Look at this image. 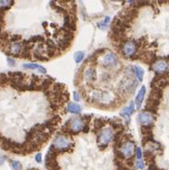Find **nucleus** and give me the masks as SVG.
Returning a JSON list of instances; mask_svg holds the SVG:
<instances>
[{
  "instance_id": "obj_13",
  "label": "nucleus",
  "mask_w": 169,
  "mask_h": 170,
  "mask_svg": "<svg viewBox=\"0 0 169 170\" xmlns=\"http://www.w3.org/2000/svg\"><path fill=\"white\" fill-rule=\"evenodd\" d=\"M106 124V121L104 119H94V132L98 133L102 130Z\"/></svg>"
},
{
  "instance_id": "obj_14",
  "label": "nucleus",
  "mask_w": 169,
  "mask_h": 170,
  "mask_svg": "<svg viewBox=\"0 0 169 170\" xmlns=\"http://www.w3.org/2000/svg\"><path fill=\"white\" fill-rule=\"evenodd\" d=\"M145 92H146V89H145V86H143L140 88V90L138 93V95L136 96V105H137V109H140L141 106V103L143 101L144 99V95Z\"/></svg>"
},
{
  "instance_id": "obj_22",
  "label": "nucleus",
  "mask_w": 169,
  "mask_h": 170,
  "mask_svg": "<svg viewBox=\"0 0 169 170\" xmlns=\"http://www.w3.org/2000/svg\"><path fill=\"white\" fill-rule=\"evenodd\" d=\"M84 56H85V54H84L83 51H78V52H76V53L75 54V56H74L75 61H76V63L81 62V61L83 60V59H84Z\"/></svg>"
},
{
  "instance_id": "obj_11",
  "label": "nucleus",
  "mask_w": 169,
  "mask_h": 170,
  "mask_svg": "<svg viewBox=\"0 0 169 170\" xmlns=\"http://www.w3.org/2000/svg\"><path fill=\"white\" fill-rule=\"evenodd\" d=\"M163 98V89H160L158 87H153L151 89L150 95H149L148 99H155V100H160V99Z\"/></svg>"
},
{
  "instance_id": "obj_2",
  "label": "nucleus",
  "mask_w": 169,
  "mask_h": 170,
  "mask_svg": "<svg viewBox=\"0 0 169 170\" xmlns=\"http://www.w3.org/2000/svg\"><path fill=\"white\" fill-rule=\"evenodd\" d=\"M53 145L57 152L71 151L72 149V144H71L70 139L62 134H58L55 138Z\"/></svg>"
},
{
  "instance_id": "obj_3",
  "label": "nucleus",
  "mask_w": 169,
  "mask_h": 170,
  "mask_svg": "<svg viewBox=\"0 0 169 170\" xmlns=\"http://www.w3.org/2000/svg\"><path fill=\"white\" fill-rule=\"evenodd\" d=\"M141 42L139 41H127L125 42L121 48V53L125 57H133L136 55L138 49L140 46Z\"/></svg>"
},
{
  "instance_id": "obj_20",
  "label": "nucleus",
  "mask_w": 169,
  "mask_h": 170,
  "mask_svg": "<svg viewBox=\"0 0 169 170\" xmlns=\"http://www.w3.org/2000/svg\"><path fill=\"white\" fill-rule=\"evenodd\" d=\"M133 70L135 71V75L137 76V79H139V81H141L143 79V74H144V71L143 69L140 67V66H134L133 67Z\"/></svg>"
},
{
  "instance_id": "obj_16",
  "label": "nucleus",
  "mask_w": 169,
  "mask_h": 170,
  "mask_svg": "<svg viewBox=\"0 0 169 170\" xmlns=\"http://www.w3.org/2000/svg\"><path fill=\"white\" fill-rule=\"evenodd\" d=\"M67 110L72 114H79L81 112V107H80L78 103L70 102L67 105Z\"/></svg>"
},
{
  "instance_id": "obj_27",
  "label": "nucleus",
  "mask_w": 169,
  "mask_h": 170,
  "mask_svg": "<svg viewBox=\"0 0 169 170\" xmlns=\"http://www.w3.org/2000/svg\"><path fill=\"white\" fill-rule=\"evenodd\" d=\"M7 61L10 66H15V61H14V59H11V57H7Z\"/></svg>"
},
{
  "instance_id": "obj_10",
  "label": "nucleus",
  "mask_w": 169,
  "mask_h": 170,
  "mask_svg": "<svg viewBox=\"0 0 169 170\" xmlns=\"http://www.w3.org/2000/svg\"><path fill=\"white\" fill-rule=\"evenodd\" d=\"M84 79H85L87 83L94 82L96 79H97V74H96V70L93 67H89L84 73Z\"/></svg>"
},
{
  "instance_id": "obj_4",
  "label": "nucleus",
  "mask_w": 169,
  "mask_h": 170,
  "mask_svg": "<svg viewBox=\"0 0 169 170\" xmlns=\"http://www.w3.org/2000/svg\"><path fill=\"white\" fill-rule=\"evenodd\" d=\"M151 70L156 72V74L163 75V74H169V62L163 59H157V61L152 64Z\"/></svg>"
},
{
  "instance_id": "obj_8",
  "label": "nucleus",
  "mask_w": 169,
  "mask_h": 170,
  "mask_svg": "<svg viewBox=\"0 0 169 170\" xmlns=\"http://www.w3.org/2000/svg\"><path fill=\"white\" fill-rule=\"evenodd\" d=\"M154 116L151 113H148V112H141L138 116V121L140 123L141 125H153V122H154Z\"/></svg>"
},
{
  "instance_id": "obj_15",
  "label": "nucleus",
  "mask_w": 169,
  "mask_h": 170,
  "mask_svg": "<svg viewBox=\"0 0 169 170\" xmlns=\"http://www.w3.org/2000/svg\"><path fill=\"white\" fill-rule=\"evenodd\" d=\"M53 80L52 79H41V82L39 84V86H40V89L41 90H43L44 92L46 91H49V88L51 87V85L53 84Z\"/></svg>"
},
{
  "instance_id": "obj_21",
  "label": "nucleus",
  "mask_w": 169,
  "mask_h": 170,
  "mask_svg": "<svg viewBox=\"0 0 169 170\" xmlns=\"http://www.w3.org/2000/svg\"><path fill=\"white\" fill-rule=\"evenodd\" d=\"M110 19L111 18L109 16H106L105 19H103L102 21L98 23V27L99 29H106V27H108L109 23H110Z\"/></svg>"
},
{
  "instance_id": "obj_30",
  "label": "nucleus",
  "mask_w": 169,
  "mask_h": 170,
  "mask_svg": "<svg viewBox=\"0 0 169 170\" xmlns=\"http://www.w3.org/2000/svg\"><path fill=\"white\" fill-rule=\"evenodd\" d=\"M4 161H5V158H0V165H1Z\"/></svg>"
},
{
  "instance_id": "obj_9",
  "label": "nucleus",
  "mask_w": 169,
  "mask_h": 170,
  "mask_svg": "<svg viewBox=\"0 0 169 170\" xmlns=\"http://www.w3.org/2000/svg\"><path fill=\"white\" fill-rule=\"evenodd\" d=\"M159 105H160L159 100L147 99L146 104H145V112H148V113H151V114H156L157 111H158Z\"/></svg>"
},
{
  "instance_id": "obj_24",
  "label": "nucleus",
  "mask_w": 169,
  "mask_h": 170,
  "mask_svg": "<svg viewBox=\"0 0 169 170\" xmlns=\"http://www.w3.org/2000/svg\"><path fill=\"white\" fill-rule=\"evenodd\" d=\"M11 164L14 170H22V165L18 161H11Z\"/></svg>"
},
{
  "instance_id": "obj_19",
  "label": "nucleus",
  "mask_w": 169,
  "mask_h": 170,
  "mask_svg": "<svg viewBox=\"0 0 169 170\" xmlns=\"http://www.w3.org/2000/svg\"><path fill=\"white\" fill-rule=\"evenodd\" d=\"M140 132L143 136L153 135V125H143L140 127Z\"/></svg>"
},
{
  "instance_id": "obj_7",
  "label": "nucleus",
  "mask_w": 169,
  "mask_h": 170,
  "mask_svg": "<svg viewBox=\"0 0 169 170\" xmlns=\"http://www.w3.org/2000/svg\"><path fill=\"white\" fill-rule=\"evenodd\" d=\"M118 150H120L121 153L124 156L125 159H128V158L133 157L134 150H135V144H134V141H126L121 146V148Z\"/></svg>"
},
{
  "instance_id": "obj_18",
  "label": "nucleus",
  "mask_w": 169,
  "mask_h": 170,
  "mask_svg": "<svg viewBox=\"0 0 169 170\" xmlns=\"http://www.w3.org/2000/svg\"><path fill=\"white\" fill-rule=\"evenodd\" d=\"M134 109H135V106H134V102H131V103H130V105H129V106H127L123 111L121 112V115L122 116V117L126 118V119H129L130 116H131V115L133 114Z\"/></svg>"
},
{
  "instance_id": "obj_1",
  "label": "nucleus",
  "mask_w": 169,
  "mask_h": 170,
  "mask_svg": "<svg viewBox=\"0 0 169 170\" xmlns=\"http://www.w3.org/2000/svg\"><path fill=\"white\" fill-rule=\"evenodd\" d=\"M114 136L115 134L113 132L112 128H110V127L103 128L101 132H99L97 139L98 147L101 149H105L110 142L114 140Z\"/></svg>"
},
{
  "instance_id": "obj_26",
  "label": "nucleus",
  "mask_w": 169,
  "mask_h": 170,
  "mask_svg": "<svg viewBox=\"0 0 169 170\" xmlns=\"http://www.w3.org/2000/svg\"><path fill=\"white\" fill-rule=\"evenodd\" d=\"M136 157L137 160H141V158H143V152H141V149L140 147L136 149Z\"/></svg>"
},
{
  "instance_id": "obj_17",
  "label": "nucleus",
  "mask_w": 169,
  "mask_h": 170,
  "mask_svg": "<svg viewBox=\"0 0 169 170\" xmlns=\"http://www.w3.org/2000/svg\"><path fill=\"white\" fill-rule=\"evenodd\" d=\"M143 156H144V160L148 164H153V163H155V159H156V157H155V154L153 153L152 151H150V150H145L144 151V154H143Z\"/></svg>"
},
{
  "instance_id": "obj_29",
  "label": "nucleus",
  "mask_w": 169,
  "mask_h": 170,
  "mask_svg": "<svg viewBox=\"0 0 169 170\" xmlns=\"http://www.w3.org/2000/svg\"><path fill=\"white\" fill-rule=\"evenodd\" d=\"M74 99L76 100V101H79L80 96H79V94L78 92H74Z\"/></svg>"
},
{
  "instance_id": "obj_23",
  "label": "nucleus",
  "mask_w": 169,
  "mask_h": 170,
  "mask_svg": "<svg viewBox=\"0 0 169 170\" xmlns=\"http://www.w3.org/2000/svg\"><path fill=\"white\" fill-rule=\"evenodd\" d=\"M154 141V139H153V135H150V136H143V145H146L149 142H152Z\"/></svg>"
},
{
  "instance_id": "obj_25",
  "label": "nucleus",
  "mask_w": 169,
  "mask_h": 170,
  "mask_svg": "<svg viewBox=\"0 0 169 170\" xmlns=\"http://www.w3.org/2000/svg\"><path fill=\"white\" fill-rule=\"evenodd\" d=\"M135 164H136V167L139 168V169H143V167H144V164H143V160H137Z\"/></svg>"
},
{
  "instance_id": "obj_6",
  "label": "nucleus",
  "mask_w": 169,
  "mask_h": 170,
  "mask_svg": "<svg viewBox=\"0 0 169 170\" xmlns=\"http://www.w3.org/2000/svg\"><path fill=\"white\" fill-rule=\"evenodd\" d=\"M118 63V59L114 53H111V52L107 53L102 59V65L105 68H110V69L115 68L117 67Z\"/></svg>"
},
{
  "instance_id": "obj_5",
  "label": "nucleus",
  "mask_w": 169,
  "mask_h": 170,
  "mask_svg": "<svg viewBox=\"0 0 169 170\" xmlns=\"http://www.w3.org/2000/svg\"><path fill=\"white\" fill-rule=\"evenodd\" d=\"M84 124H85V122H84L82 118H74L72 119H69V127H70L73 134L82 132Z\"/></svg>"
},
{
  "instance_id": "obj_28",
  "label": "nucleus",
  "mask_w": 169,
  "mask_h": 170,
  "mask_svg": "<svg viewBox=\"0 0 169 170\" xmlns=\"http://www.w3.org/2000/svg\"><path fill=\"white\" fill-rule=\"evenodd\" d=\"M41 157H42V155H41L40 153H38V154H36V161H37L38 164H40L41 161H42V158Z\"/></svg>"
},
{
  "instance_id": "obj_12",
  "label": "nucleus",
  "mask_w": 169,
  "mask_h": 170,
  "mask_svg": "<svg viewBox=\"0 0 169 170\" xmlns=\"http://www.w3.org/2000/svg\"><path fill=\"white\" fill-rule=\"evenodd\" d=\"M23 68L24 69H27V70H38L42 74H46L47 73V70L42 67L41 65H38V64H36V63H27V64H24L23 65Z\"/></svg>"
}]
</instances>
